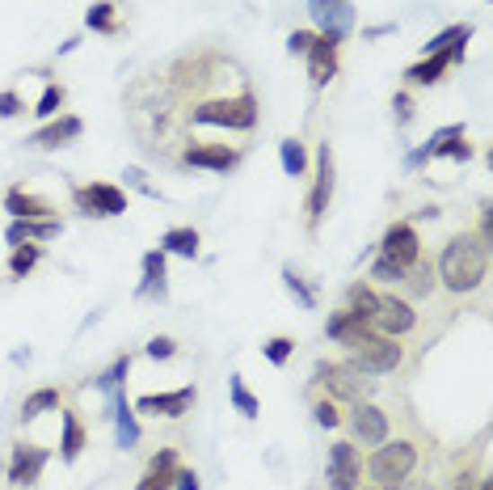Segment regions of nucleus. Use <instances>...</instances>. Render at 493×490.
<instances>
[{
  "instance_id": "1",
  "label": "nucleus",
  "mask_w": 493,
  "mask_h": 490,
  "mask_svg": "<svg viewBox=\"0 0 493 490\" xmlns=\"http://www.w3.org/2000/svg\"><path fill=\"white\" fill-rule=\"evenodd\" d=\"M485 266H489V250H485V241L477 237H452L447 241V250L438 258V275L443 283L452 288V292H472L480 280H485Z\"/></svg>"
},
{
  "instance_id": "2",
  "label": "nucleus",
  "mask_w": 493,
  "mask_h": 490,
  "mask_svg": "<svg viewBox=\"0 0 493 490\" xmlns=\"http://www.w3.org/2000/svg\"><path fill=\"white\" fill-rule=\"evenodd\" d=\"M194 123H216V127H253L258 123V102H253V94H241V98L233 102H207V106H198L194 111Z\"/></svg>"
},
{
  "instance_id": "3",
  "label": "nucleus",
  "mask_w": 493,
  "mask_h": 490,
  "mask_svg": "<svg viewBox=\"0 0 493 490\" xmlns=\"http://www.w3.org/2000/svg\"><path fill=\"white\" fill-rule=\"evenodd\" d=\"M308 13H313L321 39L333 42V47H338V42L350 34V26H355V9H350V0H308Z\"/></svg>"
},
{
  "instance_id": "4",
  "label": "nucleus",
  "mask_w": 493,
  "mask_h": 490,
  "mask_svg": "<svg viewBox=\"0 0 493 490\" xmlns=\"http://www.w3.org/2000/svg\"><path fill=\"white\" fill-rule=\"evenodd\" d=\"M413 465H418V449L405 444V440H397V444H383V449L371 457V477L383 482V486H392V482L413 474Z\"/></svg>"
},
{
  "instance_id": "5",
  "label": "nucleus",
  "mask_w": 493,
  "mask_h": 490,
  "mask_svg": "<svg viewBox=\"0 0 493 490\" xmlns=\"http://www.w3.org/2000/svg\"><path fill=\"white\" fill-rule=\"evenodd\" d=\"M355 347V368L358 372H392L401 364V347L397 338H383V334H367L350 343Z\"/></svg>"
},
{
  "instance_id": "6",
  "label": "nucleus",
  "mask_w": 493,
  "mask_h": 490,
  "mask_svg": "<svg viewBox=\"0 0 493 490\" xmlns=\"http://www.w3.org/2000/svg\"><path fill=\"white\" fill-rule=\"evenodd\" d=\"M316 380L329 389V397H342V402H363L371 385V380H363V372L355 364H321Z\"/></svg>"
},
{
  "instance_id": "7",
  "label": "nucleus",
  "mask_w": 493,
  "mask_h": 490,
  "mask_svg": "<svg viewBox=\"0 0 493 490\" xmlns=\"http://www.w3.org/2000/svg\"><path fill=\"white\" fill-rule=\"evenodd\" d=\"M76 208L89 211V216H119V211H127V195L119 191V186H81L76 191Z\"/></svg>"
},
{
  "instance_id": "8",
  "label": "nucleus",
  "mask_w": 493,
  "mask_h": 490,
  "mask_svg": "<svg viewBox=\"0 0 493 490\" xmlns=\"http://www.w3.org/2000/svg\"><path fill=\"white\" fill-rule=\"evenodd\" d=\"M413 308L405 305V300H397V296H380V305H375V317H371V325H380L383 338H397L405 334V330H413Z\"/></svg>"
},
{
  "instance_id": "9",
  "label": "nucleus",
  "mask_w": 493,
  "mask_h": 490,
  "mask_svg": "<svg viewBox=\"0 0 493 490\" xmlns=\"http://www.w3.org/2000/svg\"><path fill=\"white\" fill-rule=\"evenodd\" d=\"M329 195H333V153H329V144L316 153V186L313 195H308V220L321 225V216L329 208Z\"/></svg>"
},
{
  "instance_id": "10",
  "label": "nucleus",
  "mask_w": 493,
  "mask_h": 490,
  "mask_svg": "<svg viewBox=\"0 0 493 490\" xmlns=\"http://www.w3.org/2000/svg\"><path fill=\"white\" fill-rule=\"evenodd\" d=\"M350 427H355V435L363 444H383L388 440V414L380 406H367V402H355Z\"/></svg>"
},
{
  "instance_id": "11",
  "label": "nucleus",
  "mask_w": 493,
  "mask_h": 490,
  "mask_svg": "<svg viewBox=\"0 0 493 490\" xmlns=\"http://www.w3.org/2000/svg\"><path fill=\"white\" fill-rule=\"evenodd\" d=\"M383 258H388V263H397L401 271L413 266V263H418V233H413L409 225H392L388 233H383Z\"/></svg>"
},
{
  "instance_id": "12",
  "label": "nucleus",
  "mask_w": 493,
  "mask_h": 490,
  "mask_svg": "<svg viewBox=\"0 0 493 490\" xmlns=\"http://www.w3.org/2000/svg\"><path fill=\"white\" fill-rule=\"evenodd\" d=\"M194 402V389L186 385V389L178 393H148V397H139L136 410H144V414H164V419H178V414H186Z\"/></svg>"
},
{
  "instance_id": "13",
  "label": "nucleus",
  "mask_w": 493,
  "mask_h": 490,
  "mask_svg": "<svg viewBox=\"0 0 493 490\" xmlns=\"http://www.w3.org/2000/svg\"><path fill=\"white\" fill-rule=\"evenodd\" d=\"M355 482H358L355 449H350V444H333V452H329V486L333 490H355Z\"/></svg>"
},
{
  "instance_id": "14",
  "label": "nucleus",
  "mask_w": 493,
  "mask_h": 490,
  "mask_svg": "<svg viewBox=\"0 0 493 490\" xmlns=\"http://www.w3.org/2000/svg\"><path fill=\"white\" fill-rule=\"evenodd\" d=\"M42 465H47V452L34 449V444H22V449L13 452V469H9V482H17V486H30V482L42 474Z\"/></svg>"
},
{
  "instance_id": "15",
  "label": "nucleus",
  "mask_w": 493,
  "mask_h": 490,
  "mask_svg": "<svg viewBox=\"0 0 493 490\" xmlns=\"http://www.w3.org/2000/svg\"><path fill=\"white\" fill-rule=\"evenodd\" d=\"M81 136V119H59V123H47V127H39L34 136H30V144L34 148H59V144H68V140H76Z\"/></svg>"
},
{
  "instance_id": "16",
  "label": "nucleus",
  "mask_w": 493,
  "mask_h": 490,
  "mask_svg": "<svg viewBox=\"0 0 493 490\" xmlns=\"http://www.w3.org/2000/svg\"><path fill=\"white\" fill-rule=\"evenodd\" d=\"M308 72H313V85H325L338 72V47L325 39H313V47H308Z\"/></svg>"
},
{
  "instance_id": "17",
  "label": "nucleus",
  "mask_w": 493,
  "mask_h": 490,
  "mask_svg": "<svg viewBox=\"0 0 493 490\" xmlns=\"http://www.w3.org/2000/svg\"><path fill=\"white\" fill-rule=\"evenodd\" d=\"M460 56H464V42H455L452 51H435V56L426 59V64H413V68L405 72V76H409L413 85H430V81H438V72L447 68L452 59H460Z\"/></svg>"
},
{
  "instance_id": "18",
  "label": "nucleus",
  "mask_w": 493,
  "mask_h": 490,
  "mask_svg": "<svg viewBox=\"0 0 493 490\" xmlns=\"http://www.w3.org/2000/svg\"><path fill=\"white\" fill-rule=\"evenodd\" d=\"M186 165H198V169H233L236 165V153L228 144H203V148H190L186 153Z\"/></svg>"
},
{
  "instance_id": "19",
  "label": "nucleus",
  "mask_w": 493,
  "mask_h": 490,
  "mask_svg": "<svg viewBox=\"0 0 493 490\" xmlns=\"http://www.w3.org/2000/svg\"><path fill=\"white\" fill-rule=\"evenodd\" d=\"M173 469H178V452H173V449L156 452V457H152V469L144 474V482H139V490H169Z\"/></svg>"
},
{
  "instance_id": "20",
  "label": "nucleus",
  "mask_w": 493,
  "mask_h": 490,
  "mask_svg": "<svg viewBox=\"0 0 493 490\" xmlns=\"http://www.w3.org/2000/svg\"><path fill=\"white\" fill-rule=\"evenodd\" d=\"M367 325L371 322H363L358 313H350V308H346V313H338V317H329V338H338V343H346V347H350V343H358V338L371 334Z\"/></svg>"
},
{
  "instance_id": "21",
  "label": "nucleus",
  "mask_w": 493,
  "mask_h": 490,
  "mask_svg": "<svg viewBox=\"0 0 493 490\" xmlns=\"http://www.w3.org/2000/svg\"><path fill=\"white\" fill-rule=\"evenodd\" d=\"M4 208L13 211L17 220H42V216H51V203H42L39 195H26V191H13V195L4 199Z\"/></svg>"
},
{
  "instance_id": "22",
  "label": "nucleus",
  "mask_w": 493,
  "mask_h": 490,
  "mask_svg": "<svg viewBox=\"0 0 493 490\" xmlns=\"http://www.w3.org/2000/svg\"><path fill=\"white\" fill-rule=\"evenodd\" d=\"M26 237H34V241L59 237V225H55V220H13V225H9V241L22 245Z\"/></svg>"
},
{
  "instance_id": "23",
  "label": "nucleus",
  "mask_w": 493,
  "mask_h": 490,
  "mask_svg": "<svg viewBox=\"0 0 493 490\" xmlns=\"http://www.w3.org/2000/svg\"><path fill=\"white\" fill-rule=\"evenodd\" d=\"M139 296H164V250H152L144 258V283Z\"/></svg>"
},
{
  "instance_id": "24",
  "label": "nucleus",
  "mask_w": 493,
  "mask_h": 490,
  "mask_svg": "<svg viewBox=\"0 0 493 490\" xmlns=\"http://www.w3.org/2000/svg\"><path fill=\"white\" fill-rule=\"evenodd\" d=\"M161 245L181 254V258H194V254H198V233H194V228H169L161 237Z\"/></svg>"
},
{
  "instance_id": "25",
  "label": "nucleus",
  "mask_w": 493,
  "mask_h": 490,
  "mask_svg": "<svg viewBox=\"0 0 493 490\" xmlns=\"http://www.w3.org/2000/svg\"><path fill=\"white\" fill-rule=\"evenodd\" d=\"M114 419H119V449H131L139 440V427H136V414L127 410L123 397H114Z\"/></svg>"
},
{
  "instance_id": "26",
  "label": "nucleus",
  "mask_w": 493,
  "mask_h": 490,
  "mask_svg": "<svg viewBox=\"0 0 493 490\" xmlns=\"http://www.w3.org/2000/svg\"><path fill=\"white\" fill-rule=\"evenodd\" d=\"M278 153H283V169H287L291 178H304V169H308V153H304L300 140H283L278 144Z\"/></svg>"
},
{
  "instance_id": "27",
  "label": "nucleus",
  "mask_w": 493,
  "mask_h": 490,
  "mask_svg": "<svg viewBox=\"0 0 493 490\" xmlns=\"http://www.w3.org/2000/svg\"><path fill=\"white\" fill-rule=\"evenodd\" d=\"M55 406H59V393H55V389H39V393H30V397H26V402H22V419H39V414H42V410H55Z\"/></svg>"
},
{
  "instance_id": "28",
  "label": "nucleus",
  "mask_w": 493,
  "mask_h": 490,
  "mask_svg": "<svg viewBox=\"0 0 493 490\" xmlns=\"http://www.w3.org/2000/svg\"><path fill=\"white\" fill-rule=\"evenodd\" d=\"M81 449H84L81 423H76V414H64V461H76Z\"/></svg>"
},
{
  "instance_id": "29",
  "label": "nucleus",
  "mask_w": 493,
  "mask_h": 490,
  "mask_svg": "<svg viewBox=\"0 0 493 490\" xmlns=\"http://www.w3.org/2000/svg\"><path fill=\"white\" fill-rule=\"evenodd\" d=\"M468 34H472V30H468V26H452V30H443V34H435V39L426 42V56H435V51H452L455 42H468Z\"/></svg>"
},
{
  "instance_id": "30",
  "label": "nucleus",
  "mask_w": 493,
  "mask_h": 490,
  "mask_svg": "<svg viewBox=\"0 0 493 490\" xmlns=\"http://www.w3.org/2000/svg\"><path fill=\"white\" fill-rule=\"evenodd\" d=\"M375 305H380V296L371 292V288H350V313H358L363 322L375 317Z\"/></svg>"
},
{
  "instance_id": "31",
  "label": "nucleus",
  "mask_w": 493,
  "mask_h": 490,
  "mask_svg": "<svg viewBox=\"0 0 493 490\" xmlns=\"http://www.w3.org/2000/svg\"><path fill=\"white\" fill-rule=\"evenodd\" d=\"M233 406L241 410L245 419H253V414H258V402H253V393L241 385V377H233Z\"/></svg>"
},
{
  "instance_id": "32",
  "label": "nucleus",
  "mask_w": 493,
  "mask_h": 490,
  "mask_svg": "<svg viewBox=\"0 0 493 490\" xmlns=\"http://www.w3.org/2000/svg\"><path fill=\"white\" fill-rule=\"evenodd\" d=\"M34 263H39V250L34 245H17L13 250V275H26V271H34Z\"/></svg>"
},
{
  "instance_id": "33",
  "label": "nucleus",
  "mask_w": 493,
  "mask_h": 490,
  "mask_svg": "<svg viewBox=\"0 0 493 490\" xmlns=\"http://www.w3.org/2000/svg\"><path fill=\"white\" fill-rule=\"evenodd\" d=\"M89 26L93 30H114V4H93V9H89Z\"/></svg>"
},
{
  "instance_id": "34",
  "label": "nucleus",
  "mask_w": 493,
  "mask_h": 490,
  "mask_svg": "<svg viewBox=\"0 0 493 490\" xmlns=\"http://www.w3.org/2000/svg\"><path fill=\"white\" fill-rule=\"evenodd\" d=\"M127 368H131V360H119V364L110 368V372H106V377H101V380H97V385H101V389H106V393H114V389H119V385H123Z\"/></svg>"
},
{
  "instance_id": "35",
  "label": "nucleus",
  "mask_w": 493,
  "mask_h": 490,
  "mask_svg": "<svg viewBox=\"0 0 493 490\" xmlns=\"http://www.w3.org/2000/svg\"><path fill=\"white\" fill-rule=\"evenodd\" d=\"M287 355H291V338H270L266 343V360L270 364H287Z\"/></svg>"
},
{
  "instance_id": "36",
  "label": "nucleus",
  "mask_w": 493,
  "mask_h": 490,
  "mask_svg": "<svg viewBox=\"0 0 493 490\" xmlns=\"http://www.w3.org/2000/svg\"><path fill=\"white\" fill-rule=\"evenodd\" d=\"M283 280H287V292L295 296L300 305H313V292H308V288H304V283L295 280V271H283Z\"/></svg>"
},
{
  "instance_id": "37",
  "label": "nucleus",
  "mask_w": 493,
  "mask_h": 490,
  "mask_svg": "<svg viewBox=\"0 0 493 490\" xmlns=\"http://www.w3.org/2000/svg\"><path fill=\"white\" fill-rule=\"evenodd\" d=\"M313 39L316 34H308V30H295L287 39V47H291V56H308V47H313Z\"/></svg>"
},
{
  "instance_id": "38",
  "label": "nucleus",
  "mask_w": 493,
  "mask_h": 490,
  "mask_svg": "<svg viewBox=\"0 0 493 490\" xmlns=\"http://www.w3.org/2000/svg\"><path fill=\"white\" fill-rule=\"evenodd\" d=\"M59 102H64V94H59V89L51 85V89H47V94L39 98V111H34V114H42V119H47V114H55V106H59Z\"/></svg>"
},
{
  "instance_id": "39",
  "label": "nucleus",
  "mask_w": 493,
  "mask_h": 490,
  "mask_svg": "<svg viewBox=\"0 0 493 490\" xmlns=\"http://www.w3.org/2000/svg\"><path fill=\"white\" fill-rule=\"evenodd\" d=\"M313 414H316V423H321V427H338V423H342V414L329 406V402H321V406H316Z\"/></svg>"
},
{
  "instance_id": "40",
  "label": "nucleus",
  "mask_w": 493,
  "mask_h": 490,
  "mask_svg": "<svg viewBox=\"0 0 493 490\" xmlns=\"http://www.w3.org/2000/svg\"><path fill=\"white\" fill-rule=\"evenodd\" d=\"M148 355H152V360H169V355H173V338H152Z\"/></svg>"
},
{
  "instance_id": "41",
  "label": "nucleus",
  "mask_w": 493,
  "mask_h": 490,
  "mask_svg": "<svg viewBox=\"0 0 493 490\" xmlns=\"http://www.w3.org/2000/svg\"><path fill=\"white\" fill-rule=\"evenodd\" d=\"M401 275H405V271H401L397 263H388V258H380V263H375V280H392V283H397Z\"/></svg>"
},
{
  "instance_id": "42",
  "label": "nucleus",
  "mask_w": 493,
  "mask_h": 490,
  "mask_svg": "<svg viewBox=\"0 0 493 490\" xmlns=\"http://www.w3.org/2000/svg\"><path fill=\"white\" fill-rule=\"evenodd\" d=\"M17 111H22V102H17V94H0V114H4V119H13Z\"/></svg>"
},
{
  "instance_id": "43",
  "label": "nucleus",
  "mask_w": 493,
  "mask_h": 490,
  "mask_svg": "<svg viewBox=\"0 0 493 490\" xmlns=\"http://www.w3.org/2000/svg\"><path fill=\"white\" fill-rule=\"evenodd\" d=\"M392 490H435L430 482H418V477H401V482H392Z\"/></svg>"
},
{
  "instance_id": "44",
  "label": "nucleus",
  "mask_w": 493,
  "mask_h": 490,
  "mask_svg": "<svg viewBox=\"0 0 493 490\" xmlns=\"http://www.w3.org/2000/svg\"><path fill=\"white\" fill-rule=\"evenodd\" d=\"M127 178H131V186H136V191H144V195H156V191L144 183V174H139V169H127Z\"/></svg>"
},
{
  "instance_id": "45",
  "label": "nucleus",
  "mask_w": 493,
  "mask_h": 490,
  "mask_svg": "<svg viewBox=\"0 0 493 490\" xmlns=\"http://www.w3.org/2000/svg\"><path fill=\"white\" fill-rule=\"evenodd\" d=\"M173 482H178V490H198V477H194L190 469H186V474H178Z\"/></svg>"
},
{
  "instance_id": "46",
  "label": "nucleus",
  "mask_w": 493,
  "mask_h": 490,
  "mask_svg": "<svg viewBox=\"0 0 493 490\" xmlns=\"http://www.w3.org/2000/svg\"><path fill=\"white\" fill-rule=\"evenodd\" d=\"M452 490H477V477H468V474H464V477H455V486H452Z\"/></svg>"
},
{
  "instance_id": "47",
  "label": "nucleus",
  "mask_w": 493,
  "mask_h": 490,
  "mask_svg": "<svg viewBox=\"0 0 493 490\" xmlns=\"http://www.w3.org/2000/svg\"><path fill=\"white\" fill-rule=\"evenodd\" d=\"M477 490H493V486H489V482H477Z\"/></svg>"
}]
</instances>
